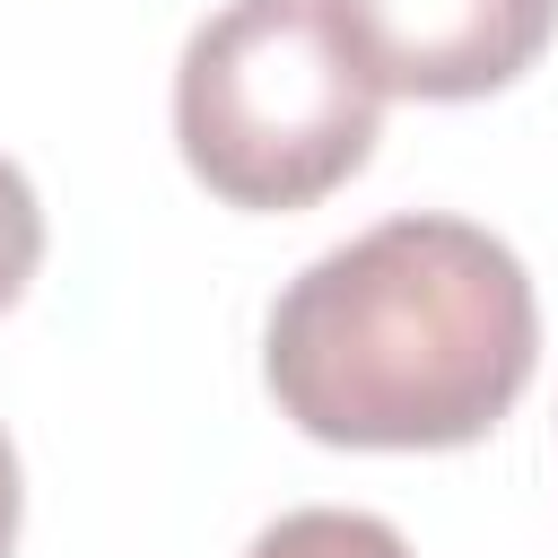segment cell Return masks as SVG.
<instances>
[{"instance_id": "obj_5", "label": "cell", "mask_w": 558, "mask_h": 558, "mask_svg": "<svg viewBox=\"0 0 558 558\" xmlns=\"http://www.w3.org/2000/svg\"><path fill=\"white\" fill-rule=\"evenodd\" d=\"M35 262H44V201H35V183L0 157V314L26 296Z\"/></svg>"}, {"instance_id": "obj_6", "label": "cell", "mask_w": 558, "mask_h": 558, "mask_svg": "<svg viewBox=\"0 0 558 558\" xmlns=\"http://www.w3.org/2000/svg\"><path fill=\"white\" fill-rule=\"evenodd\" d=\"M17 506H26V497H17V453H9V436H0V558L17 549Z\"/></svg>"}, {"instance_id": "obj_3", "label": "cell", "mask_w": 558, "mask_h": 558, "mask_svg": "<svg viewBox=\"0 0 558 558\" xmlns=\"http://www.w3.org/2000/svg\"><path fill=\"white\" fill-rule=\"evenodd\" d=\"M384 96H497L558 35V0H331Z\"/></svg>"}, {"instance_id": "obj_2", "label": "cell", "mask_w": 558, "mask_h": 558, "mask_svg": "<svg viewBox=\"0 0 558 558\" xmlns=\"http://www.w3.org/2000/svg\"><path fill=\"white\" fill-rule=\"evenodd\" d=\"M384 87L331 0H227L174 61V148L227 209H314L375 157Z\"/></svg>"}, {"instance_id": "obj_4", "label": "cell", "mask_w": 558, "mask_h": 558, "mask_svg": "<svg viewBox=\"0 0 558 558\" xmlns=\"http://www.w3.org/2000/svg\"><path fill=\"white\" fill-rule=\"evenodd\" d=\"M244 558H410V541L357 506H296V514L262 523Z\"/></svg>"}, {"instance_id": "obj_1", "label": "cell", "mask_w": 558, "mask_h": 558, "mask_svg": "<svg viewBox=\"0 0 558 558\" xmlns=\"http://www.w3.org/2000/svg\"><path fill=\"white\" fill-rule=\"evenodd\" d=\"M541 305L471 218L410 209L323 262H305L262 331L279 418L349 453H453L480 445L532 384Z\"/></svg>"}]
</instances>
